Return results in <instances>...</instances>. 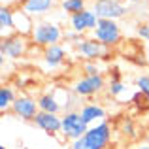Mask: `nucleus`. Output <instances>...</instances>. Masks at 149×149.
<instances>
[{
  "instance_id": "1",
  "label": "nucleus",
  "mask_w": 149,
  "mask_h": 149,
  "mask_svg": "<svg viewBox=\"0 0 149 149\" xmlns=\"http://www.w3.org/2000/svg\"><path fill=\"white\" fill-rule=\"evenodd\" d=\"M64 38V32L61 30V26L53 21H40L34 23L32 32H30V42L38 47H49V45L61 44V40Z\"/></svg>"
},
{
  "instance_id": "2",
  "label": "nucleus",
  "mask_w": 149,
  "mask_h": 149,
  "mask_svg": "<svg viewBox=\"0 0 149 149\" xmlns=\"http://www.w3.org/2000/svg\"><path fill=\"white\" fill-rule=\"evenodd\" d=\"M91 36L96 38L102 45L111 49L121 42L123 34H121V26L117 21H113V19H98V25L91 32Z\"/></svg>"
},
{
  "instance_id": "3",
  "label": "nucleus",
  "mask_w": 149,
  "mask_h": 149,
  "mask_svg": "<svg viewBox=\"0 0 149 149\" xmlns=\"http://www.w3.org/2000/svg\"><path fill=\"white\" fill-rule=\"evenodd\" d=\"M26 51H29V38L23 36V34H10V36L2 38V44H0V61L4 62V58H11V61H17V58L25 57Z\"/></svg>"
},
{
  "instance_id": "4",
  "label": "nucleus",
  "mask_w": 149,
  "mask_h": 149,
  "mask_svg": "<svg viewBox=\"0 0 149 149\" xmlns=\"http://www.w3.org/2000/svg\"><path fill=\"white\" fill-rule=\"evenodd\" d=\"M87 130H89V125L83 121L79 111H76V109L64 111V115H62V130H61V134L64 138L74 142V140L83 138L87 134Z\"/></svg>"
},
{
  "instance_id": "5",
  "label": "nucleus",
  "mask_w": 149,
  "mask_h": 149,
  "mask_svg": "<svg viewBox=\"0 0 149 149\" xmlns=\"http://www.w3.org/2000/svg\"><path fill=\"white\" fill-rule=\"evenodd\" d=\"M104 89H106V79H104L102 74H96V76H81L72 85V93L76 96H79V98L100 95Z\"/></svg>"
},
{
  "instance_id": "6",
  "label": "nucleus",
  "mask_w": 149,
  "mask_h": 149,
  "mask_svg": "<svg viewBox=\"0 0 149 149\" xmlns=\"http://www.w3.org/2000/svg\"><path fill=\"white\" fill-rule=\"evenodd\" d=\"M93 11L98 19H117L127 15V4L123 0H93Z\"/></svg>"
},
{
  "instance_id": "7",
  "label": "nucleus",
  "mask_w": 149,
  "mask_h": 149,
  "mask_svg": "<svg viewBox=\"0 0 149 149\" xmlns=\"http://www.w3.org/2000/svg\"><path fill=\"white\" fill-rule=\"evenodd\" d=\"M77 55L83 57L85 61H100V58H106V55L109 53V47L102 45L96 38H81L77 44H74Z\"/></svg>"
},
{
  "instance_id": "8",
  "label": "nucleus",
  "mask_w": 149,
  "mask_h": 149,
  "mask_svg": "<svg viewBox=\"0 0 149 149\" xmlns=\"http://www.w3.org/2000/svg\"><path fill=\"white\" fill-rule=\"evenodd\" d=\"M89 142V146L93 149H106L109 146V140H111V127H109L108 121H100L89 127L87 134L83 136Z\"/></svg>"
},
{
  "instance_id": "9",
  "label": "nucleus",
  "mask_w": 149,
  "mask_h": 149,
  "mask_svg": "<svg viewBox=\"0 0 149 149\" xmlns=\"http://www.w3.org/2000/svg\"><path fill=\"white\" fill-rule=\"evenodd\" d=\"M38 102L36 98H32V96L29 95H19L17 98H15L13 106H11V113H13L15 117H19V119L23 121H34V117L38 115Z\"/></svg>"
},
{
  "instance_id": "10",
  "label": "nucleus",
  "mask_w": 149,
  "mask_h": 149,
  "mask_svg": "<svg viewBox=\"0 0 149 149\" xmlns=\"http://www.w3.org/2000/svg\"><path fill=\"white\" fill-rule=\"evenodd\" d=\"M96 25H98V17H96V13L91 8H87V10H83V11H79V13L70 17V29L79 32V34L93 32L96 29Z\"/></svg>"
},
{
  "instance_id": "11",
  "label": "nucleus",
  "mask_w": 149,
  "mask_h": 149,
  "mask_svg": "<svg viewBox=\"0 0 149 149\" xmlns=\"http://www.w3.org/2000/svg\"><path fill=\"white\" fill-rule=\"evenodd\" d=\"M34 125L40 130H44L45 134H58L62 130V117L58 113H47V111H38V115L34 117Z\"/></svg>"
},
{
  "instance_id": "12",
  "label": "nucleus",
  "mask_w": 149,
  "mask_h": 149,
  "mask_svg": "<svg viewBox=\"0 0 149 149\" xmlns=\"http://www.w3.org/2000/svg\"><path fill=\"white\" fill-rule=\"evenodd\" d=\"M64 58H66V49H64V45H61V44H55V45L45 47L44 55H42L44 66L47 70H57L58 66H62Z\"/></svg>"
},
{
  "instance_id": "13",
  "label": "nucleus",
  "mask_w": 149,
  "mask_h": 149,
  "mask_svg": "<svg viewBox=\"0 0 149 149\" xmlns=\"http://www.w3.org/2000/svg\"><path fill=\"white\" fill-rule=\"evenodd\" d=\"M55 6V0H23L21 10L25 13H29L30 17H44L45 13H49Z\"/></svg>"
},
{
  "instance_id": "14",
  "label": "nucleus",
  "mask_w": 149,
  "mask_h": 149,
  "mask_svg": "<svg viewBox=\"0 0 149 149\" xmlns=\"http://www.w3.org/2000/svg\"><path fill=\"white\" fill-rule=\"evenodd\" d=\"M79 113H81L83 121L89 125V127L106 119V109L102 108L100 104H95V102H87V104H83L81 109H79Z\"/></svg>"
},
{
  "instance_id": "15",
  "label": "nucleus",
  "mask_w": 149,
  "mask_h": 149,
  "mask_svg": "<svg viewBox=\"0 0 149 149\" xmlns=\"http://www.w3.org/2000/svg\"><path fill=\"white\" fill-rule=\"evenodd\" d=\"M0 34L2 38L15 34V10H11V6L0 8Z\"/></svg>"
},
{
  "instance_id": "16",
  "label": "nucleus",
  "mask_w": 149,
  "mask_h": 149,
  "mask_svg": "<svg viewBox=\"0 0 149 149\" xmlns=\"http://www.w3.org/2000/svg\"><path fill=\"white\" fill-rule=\"evenodd\" d=\"M36 102H38V109H40V111L58 113L62 109V106H61V102H58L55 93H44V95H40L36 98Z\"/></svg>"
},
{
  "instance_id": "17",
  "label": "nucleus",
  "mask_w": 149,
  "mask_h": 149,
  "mask_svg": "<svg viewBox=\"0 0 149 149\" xmlns=\"http://www.w3.org/2000/svg\"><path fill=\"white\" fill-rule=\"evenodd\" d=\"M15 91L13 87H10V85H4V87H0V111L6 113L8 109H11V106H13L15 102Z\"/></svg>"
},
{
  "instance_id": "18",
  "label": "nucleus",
  "mask_w": 149,
  "mask_h": 149,
  "mask_svg": "<svg viewBox=\"0 0 149 149\" xmlns=\"http://www.w3.org/2000/svg\"><path fill=\"white\" fill-rule=\"evenodd\" d=\"M61 10L72 17V15L87 10V0H61Z\"/></svg>"
},
{
  "instance_id": "19",
  "label": "nucleus",
  "mask_w": 149,
  "mask_h": 149,
  "mask_svg": "<svg viewBox=\"0 0 149 149\" xmlns=\"http://www.w3.org/2000/svg\"><path fill=\"white\" fill-rule=\"evenodd\" d=\"M81 72H83V76H96V74H102V68L98 61H83Z\"/></svg>"
},
{
  "instance_id": "20",
  "label": "nucleus",
  "mask_w": 149,
  "mask_h": 149,
  "mask_svg": "<svg viewBox=\"0 0 149 149\" xmlns=\"http://www.w3.org/2000/svg\"><path fill=\"white\" fill-rule=\"evenodd\" d=\"M121 132H123L127 138H136V125L132 119H128V117H125L123 121H121Z\"/></svg>"
},
{
  "instance_id": "21",
  "label": "nucleus",
  "mask_w": 149,
  "mask_h": 149,
  "mask_svg": "<svg viewBox=\"0 0 149 149\" xmlns=\"http://www.w3.org/2000/svg\"><path fill=\"white\" fill-rule=\"evenodd\" d=\"M125 91H127V85H125L121 79H119V81H109V87H108V93H109V96L117 98V96H121Z\"/></svg>"
},
{
  "instance_id": "22",
  "label": "nucleus",
  "mask_w": 149,
  "mask_h": 149,
  "mask_svg": "<svg viewBox=\"0 0 149 149\" xmlns=\"http://www.w3.org/2000/svg\"><path fill=\"white\" fill-rule=\"evenodd\" d=\"M136 87H138V91L146 93L149 96V74H143V76L136 77Z\"/></svg>"
},
{
  "instance_id": "23",
  "label": "nucleus",
  "mask_w": 149,
  "mask_h": 149,
  "mask_svg": "<svg viewBox=\"0 0 149 149\" xmlns=\"http://www.w3.org/2000/svg\"><path fill=\"white\" fill-rule=\"evenodd\" d=\"M136 34H138L142 40L149 42V23H140V25L136 26Z\"/></svg>"
},
{
  "instance_id": "24",
  "label": "nucleus",
  "mask_w": 149,
  "mask_h": 149,
  "mask_svg": "<svg viewBox=\"0 0 149 149\" xmlns=\"http://www.w3.org/2000/svg\"><path fill=\"white\" fill-rule=\"evenodd\" d=\"M83 38V34H79V32H76V30H66L64 32V40H68V42H74V44H77V42Z\"/></svg>"
},
{
  "instance_id": "25",
  "label": "nucleus",
  "mask_w": 149,
  "mask_h": 149,
  "mask_svg": "<svg viewBox=\"0 0 149 149\" xmlns=\"http://www.w3.org/2000/svg\"><path fill=\"white\" fill-rule=\"evenodd\" d=\"M70 149H93L91 146H89V142L85 138H79V140H74L72 142V147Z\"/></svg>"
},
{
  "instance_id": "26",
  "label": "nucleus",
  "mask_w": 149,
  "mask_h": 149,
  "mask_svg": "<svg viewBox=\"0 0 149 149\" xmlns=\"http://www.w3.org/2000/svg\"><path fill=\"white\" fill-rule=\"evenodd\" d=\"M15 0H2V6H11Z\"/></svg>"
},
{
  "instance_id": "27",
  "label": "nucleus",
  "mask_w": 149,
  "mask_h": 149,
  "mask_svg": "<svg viewBox=\"0 0 149 149\" xmlns=\"http://www.w3.org/2000/svg\"><path fill=\"white\" fill-rule=\"evenodd\" d=\"M134 149H149V146H138V147H134Z\"/></svg>"
},
{
  "instance_id": "28",
  "label": "nucleus",
  "mask_w": 149,
  "mask_h": 149,
  "mask_svg": "<svg viewBox=\"0 0 149 149\" xmlns=\"http://www.w3.org/2000/svg\"><path fill=\"white\" fill-rule=\"evenodd\" d=\"M125 2H128V4H136V2H140V0H125Z\"/></svg>"
},
{
  "instance_id": "29",
  "label": "nucleus",
  "mask_w": 149,
  "mask_h": 149,
  "mask_svg": "<svg viewBox=\"0 0 149 149\" xmlns=\"http://www.w3.org/2000/svg\"><path fill=\"white\" fill-rule=\"evenodd\" d=\"M0 149H6V147H4V146H0Z\"/></svg>"
}]
</instances>
